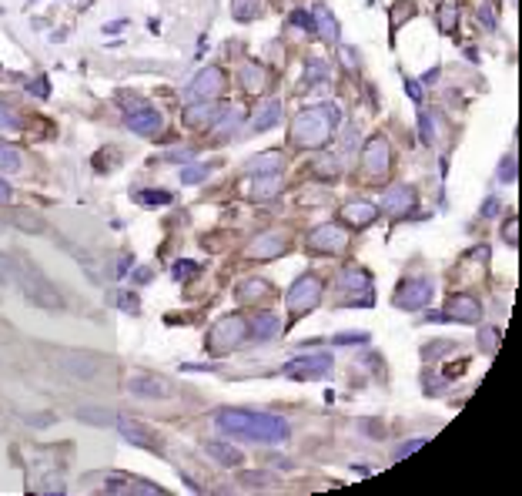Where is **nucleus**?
I'll use <instances>...</instances> for the list:
<instances>
[{"mask_svg":"<svg viewBox=\"0 0 522 496\" xmlns=\"http://www.w3.org/2000/svg\"><path fill=\"white\" fill-rule=\"evenodd\" d=\"M379 218V208L372 205V201H352L342 208V221H348L352 228H362V225H372V221Z\"/></svg>","mask_w":522,"mask_h":496,"instance_id":"nucleus-22","label":"nucleus"},{"mask_svg":"<svg viewBox=\"0 0 522 496\" xmlns=\"http://www.w3.org/2000/svg\"><path fill=\"white\" fill-rule=\"evenodd\" d=\"M128 128L134 134L154 138V134H161V114H158L154 108H148V104H141V108L128 111Z\"/></svg>","mask_w":522,"mask_h":496,"instance_id":"nucleus-14","label":"nucleus"},{"mask_svg":"<svg viewBox=\"0 0 522 496\" xmlns=\"http://www.w3.org/2000/svg\"><path fill=\"white\" fill-rule=\"evenodd\" d=\"M251 339L255 342H268L275 339L278 332H282V315H275V312H261V315H255V322L248 325Z\"/></svg>","mask_w":522,"mask_h":496,"instance_id":"nucleus-21","label":"nucleus"},{"mask_svg":"<svg viewBox=\"0 0 522 496\" xmlns=\"http://www.w3.org/2000/svg\"><path fill=\"white\" fill-rule=\"evenodd\" d=\"M335 345H362V342H369V332H335Z\"/></svg>","mask_w":522,"mask_h":496,"instance_id":"nucleus-38","label":"nucleus"},{"mask_svg":"<svg viewBox=\"0 0 522 496\" xmlns=\"http://www.w3.org/2000/svg\"><path fill=\"white\" fill-rule=\"evenodd\" d=\"M138 198H141L144 205H168V201H171V195H168V191H141Z\"/></svg>","mask_w":522,"mask_h":496,"instance_id":"nucleus-43","label":"nucleus"},{"mask_svg":"<svg viewBox=\"0 0 522 496\" xmlns=\"http://www.w3.org/2000/svg\"><path fill=\"white\" fill-rule=\"evenodd\" d=\"M218 118V108L211 104V101H191L185 108V128H195V131H201V128H211Z\"/></svg>","mask_w":522,"mask_h":496,"instance_id":"nucleus-19","label":"nucleus"},{"mask_svg":"<svg viewBox=\"0 0 522 496\" xmlns=\"http://www.w3.org/2000/svg\"><path fill=\"white\" fill-rule=\"evenodd\" d=\"M285 302H288V309H292L295 315H304V312H312V309L318 305V302H322V282H318L315 275H302L292 288H288Z\"/></svg>","mask_w":522,"mask_h":496,"instance_id":"nucleus-7","label":"nucleus"},{"mask_svg":"<svg viewBox=\"0 0 522 496\" xmlns=\"http://www.w3.org/2000/svg\"><path fill=\"white\" fill-rule=\"evenodd\" d=\"M241 118H245V111H241V108H231L228 114H225V118H221V121L215 124L218 134H231V131H235V128L241 124Z\"/></svg>","mask_w":522,"mask_h":496,"instance_id":"nucleus-34","label":"nucleus"},{"mask_svg":"<svg viewBox=\"0 0 522 496\" xmlns=\"http://www.w3.org/2000/svg\"><path fill=\"white\" fill-rule=\"evenodd\" d=\"M389 168H392V144L382 134H372L365 148H362V171L369 178H382L389 175Z\"/></svg>","mask_w":522,"mask_h":496,"instance_id":"nucleus-6","label":"nucleus"},{"mask_svg":"<svg viewBox=\"0 0 522 496\" xmlns=\"http://www.w3.org/2000/svg\"><path fill=\"white\" fill-rule=\"evenodd\" d=\"M456 17H459L456 4H446V7H439V31H442V34L456 31Z\"/></svg>","mask_w":522,"mask_h":496,"instance_id":"nucleus-35","label":"nucleus"},{"mask_svg":"<svg viewBox=\"0 0 522 496\" xmlns=\"http://www.w3.org/2000/svg\"><path fill=\"white\" fill-rule=\"evenodd\" d=\"M312 21H315V31H322V37H325V41H335V37H338V24L332 21L328 7H315Z\"/></svg>","mask_w":522,"mask_h":496,"instance_id":"nucleus-28","label":"nucleus"},{"mask_svg":"<svg viewBox=\"0 0 522 496\" xmlns=\"http://www.w3.org/2000/svg\"><path fill=\"white\" fill-rule=\"evenodd\" d=\"M51 359L57 363V369L67 375H77V379H94L101 373L104 359L101 355H91V353H77V349H54Z\"/></svg>","mask_w":522,"mask_h":496,"instance_id":"nucleus-5","label":"nucleus"},{"mask_svg":"<svg viewBox=\"0 0 522 496\" xmlns=\"http://www.w3.org/2000/svg\"><path fill=\"white\" fill-rule=\"evenodd\" d=\"M282 191V171H272V175H255L251 181V198L255 201H268Z\"/></svg>","mask_w":522,"mask_h":496,"instance_id":"nucleus-23","label":"nucleus"},{"mask_svg":"<svg viewBox=\"0 0 522 496\" xmlns=\"http://www.w3.org/2000/svg\"><path fill=\"white\" fill-rule=\"evenodd\" d=\"M21 168V155L14 151L11 144L0 141V171H17Z\"/></svg>","mask_w":522,"mask_h":496,"instance_id":"nucleus-33","label":"nucleus"},{"mask_svg":"<svg viewBox=\"0 0 522 496\" xmlns=\"http://www.w3.org/2000/svg\"><path fill=\"white\" fill-rule=\"evenodd\" d=\"M496 211H499V201H486V208H482V215H486V218H492Z\"/></svg>","mask_w":522,"mask_h":496,"instance_id":"nucleus-52","label":"nucleus"},{"mask_svg":"<svg viewBox=\"0 0 522 496\" xmlns=\"http://www.w3.org/2000/svg\"><path fill=\"white\" fill-rule=\"evenodd\" d=\"M241 84L248 94H261V91L268 88V71L261 64H245L241 67Z\"/></svg>","mask_w":522,"mask_h":496,"instance_id":"nucleus-24","label":"nucleus"},{"mask_svg":"<svg viewBox=\"0 0 522 496\" xmlns=\"http://www.w3.org/2000/svg\"><path fill=\"white\" fill-rule=\"evenodd\" d=\"M502 238H506L509 245H516V218L506 221V228H502Z\"/></svg>","mask_w":522,"mask_h":496,"instance_id":"nucleus-46","label":"nucleus"},{"mask_svg":"<svg viewBox=\"0 0 522 496\" xmlns=\"http://www.w3.org/2000/svg\"><path fill=\"white\" fill-rule=\"evenodd\" d=\"M425 436H419V440H409V442H402V446H399V450H395V463H399V460H405V456H412L415 450H422L425 446Z\"/></svg>","mask_w":522,"mask_h":496,"instance_id":"nucleus-41","label":"nucleus"},{"mask_svg":"<svg viewBox=\"0 0 522 496\" xmlns=\"http://www.w3.org/2000/svg\"><path fill=\"white\" fill-rule=\"evenodd\" d=\"M14 128V118H11V111L4 108V104H0V131H11Z\"/></svg>","mask_w":522,"mask_h":496,"instance_id":"nucleus-45","label":"nucleus"},{"mask_svg":"<svg viewBox=\"0 0 522 496\" xmlns=\"http://www.w3.org/2000/svg\"><path fill=\"white\" fill-rule=\"evenodd\" d=\"M118 430H121V436H124L128 442H134V446H144V450L161 452V442H158V436L148 430V422H138V419H130V416H121Z\"/></svg>","mask_w":522,"mask_h":496,"instance_id":"nucleus-13","label":"nucleus"},{"mask_svg":"<svg viewBox=\"0 0 522 496\" xmlns=\"http://www.w3.org/2000/svg\"><path fill=\"white\" fill-rule=\"evenodd\" d=\"M328 369H332V355L318 353L304 355V359H292L285 365V375H292V379H322V375H328Z\"/></svg>","mask_w":522,"mask_h":496,"instance_id":"nucleus-12","label":"nucleus"},{"mask_svg":"<svg viewBox=\"0 0 522 496\" xmlns=\"http://www.w3.org/2000/svg\"><path fill=\"white\" fill-rule=\"evenodd\" d=\"M211 175V165H191V168H185V181L188 185H198V181H205V178Z\"/></svg>","mask_w":522,"mask_h":496,"instance_id":"nucleus-39","label":"nucleus"},{"mask_svg":"<svg viewBox=\"0 0 522 496\" xmlns=\"http://www.w3.org/2000/svg\"><path fill=\"white\" fill-rule=\"evenodd\" d=\"M118 305H124V309H128V312H134V309H138V302H134V298H130V295H118Z\"/></svg>","mask_w":522,"mask_h":496,"instance_id":"nucleus-50","label":"nucleus"},{"mask_svg":"<svg viewBox=\"0 0 522 496\" xmlns=\"http://www.w3.org/2000/svg\"><path fill=\"white\" fill-rule=\"evenodd\" d=\"M215 422L228 436H235V440L268 442V446H278V442H285L292 436V430H288V422L282 416L258 413V409H221L215 416Z\"/></svg>","mask_w":522,"mask_h":496,"instance_id":"nucleus-1","label":"nucleus"},{"mask_svg":"<svg viewBox=\"0 0 522 496\" xmlns=\"http://www.w3.org/2000/svg\"><path fill=\"white\" fill-rule=\"evenodd\" d=\"M205 452L211 460H218L221 466H238L241 463V450L228 446V442H205Z\"/></svg>","mask_w":522,"mask_h":496,"instance_id":"nucleus-25","label":"nucleus"},{"mask_svg":"<svg viewBox=\"0 0 522 496\" xmlns=\"http://www.w3.org/2000/svg\"><path fill=\"white\" fill-rule=\"evenodd\" d=\"M446 319H456V322H478L482 319V309H478V302L472 295H452L446 305Z\"/></svg>","mask_w":522,"mask_h":496,"instance_id":"nucleus-18","label":"nucleus"},{"mask_svg":"<svg viewBox=\"0 0 522 496\" xmlns=\"http://www.w3.org/2000/svg\"><path fill=\"white\" fill-rule=\"evenodd\" d=\"M195 151H168V161H188Z\"/></svg>","mask_w":522,"mask_h":496,"instance_id":"nucleus-49","label":"nucleus"},{"mask_svg":"<svg viewBox=\"0 0 522 496\" xmlns=\"http://www.w3.org/2000/svg\"><path fill=\"white\" fill-rule=\"evenodd\" d=\"M409 208H415V191L409 185H392L385 188V195H382V211H389V215H405Z\"/></svg>","mask_w":522,"mask_h":496,"instance_id":"nucleus-15","label":"nucleus"},{"mask_svg":"<svg viewBox=\"0 0 522 496\" xmlns=\"http://www.w3.org/2000/svg\"><path fill=\"white\" fill-rule=\"evenodd\" d=\"M345 245H348V232L342 225H335V221H325V225H318L315 232L308 235V248L312 252L335 255V252H345Z\"/></svg>","mask_w":522,"mask_h":496,"instance_id":"nucleus-10","label":"nucleus"},{"mask_svg":"<svg viewBox=\"0 0 522 496\" xmlns=\"http://www.w3.org/2000/svg\"><path fill=\"white\" fill-rule=\"evenodd\" d=\"M292 24H295V27H302V31H315V21H312V14H308V11H295Z\"/></svg>","mask_w":522,"mask_h":496,"instance_id":"nucleus-44","label":"nucleus"},{"mask_svg":"<svg viewBox=\"0 0 522 496\" xmlns=\"http://www.w3.org/2000/svg\"><path fill=\"white\" fill-rule=\"evenodd\" d=\"M77 419L87 422V426H108V422H114V416L108 409H77Z\"/></svg>","mask_w":522,"mask_h":496,"instance_id":"nucleus-29","label":"nucleus"},{"mask_svg":"<svg viewBox=\"0 0 522 496\" xmlns=\"http://www.w3.org/2000/svg\"><path fill=\"white\" fill-rule=\"evenodd\" d=\"M14 225H17L21 232H27V235H41L44 232V218L41 215H34V211H27V208L14 211Z\"/></svg>","mask_w":522,"mask_h":496,"instance_id":"nucleus-27","label":"nucleus"},{"mask_svg":"<svg viewBox=\"0 0 522 496\" xmlns=\"http://www.w3.org/2000/svg\"><path fill=\"white\" fill-rule=\"evenodd\" d=\"M285 248H288V242H285L282 235H261V238H255V242L248 245V258H255V262H272V258H278V255H285Z\"/></svg>","mask_w":522,"mask_h":496,"instance_id":"nucleus-17","label":"nucleus"},{"mask_svg":"<svg viewBox=\"0 0 522 496\" xmlns=\"http://www.w3.org/2000/svg\"><path fill=\"white\" fill-rule=\"evenodd\" d=\"M198 268H201V265H198V262H188V258H185V262H178V265H174V268H171V275L178 278V282H185V278H191V275H195Z\"/></svg>","mask_w":522,"mask_h":496,"instance_id":"nucleus-40","label":"nucleus"},{"mask_svg":"<svg viewBox=\"0 0 522 496\" xmlns=\"http://www.w3.org/2000/svg\"><path fill=\"white\" fill-rule=\"evenodd\" d=\"M432 292H435L432 278H425V275L409 278V282H402V288L395 292V305H399V309H409V312L425 309L429 298H432Z\"/></svg>","mask_w":522,"mask_h":496,"instance_id":"nucleus-8","label":"nucleus"},{"mask_svg":"<svg viewBox=\"0 0 522 496\" xmlns=\"http://www.w3.org/2000/svg\"><path fill=\"white\" fill-rule=\"evenodd\" d=\"M245 335H248V322L238 319V315H225L208 332V349H211V355H225L231 349H238Z\"/></svg>","mask_w":522,"mask_h":496,"instance_id":"nucleus-4","label":"nucleus"},{"mask_svg":"<svg viewBox=\"0 0 522 496\" xmlns=\"http://www.w3.org/2000/svg\"><path fill=\"white\" fill-rule=\"evenodd\" d=\"M338 118H342L338 104H318V108H308V111H302V114H295L292 141L298 144V148H308V151L325 148L338 128Z\"/></svg>","mask_w":522,"mask_h":496,"instance_id":"nucleus-2","label":"nucleus"},{"mask_svg":"<svg viewBox=\"0 0 522 496\" xmlns=\"http://www.w3.org/2000/svg\"><path fill=\"white\" fill-rule=\"evenodd\" d=\"M419 134H422V144H432V141H435L432 118H429V114H419Z\"/></svg>","mask_w":522,"mask_h":496,"instance_id":"nucleus-42","label":"nucleus"},{"mask_svg":"<svg viewBox=\"0 0 522 496\" xmlns=\"http://www.w3.org/2000/svg\"><path fill=\"white\" fill-rule=\"evenodd\" d=\"M278 121H282V101H265V104L251 114L248 128L251 131H272Z\"/></svg>","mask_w":522,"mask_h":496,"instance_id":"nucleus-20","label":"nucleus"},{"mask_svg":"<svg viewBox=\"0 0 522 496\" xmlns=\"http://www.w3.org/2000/svg\"><path fill=\"white\" fill-rule=\"evenodd\" d=\"M128 389L134 396H144V399H168L171 396V383L161 379V375H134L128 383Z\"/></svg>","mask_w":522,"mask_h":496,"instance_id":"nucleus-16","label":"nucleus"},{"mask_svg":"<svg viewBox=\"0 0 522 496\" xmlns=\"http://www.w3.org/2000/svg\"><path fill=\"white\" fill-rule=\"evenodd\" d=\"M31 91H34V94H41V98H44V94H47V91H51V88H47V81L41 78V81H31Z\"/></svg>","mask_w":522,"mask_h":496,"instance_id":"nucleus-48","label":"nucleus"},{"mask_svg":"<svg viewBox=\"0 0 522 496\" xmlns=\"http://www.w3.org/2000/svg\"><path fill=\"white\" fill-rule=\"evenodd\" d=\"M482 17H486V27H496V21H492V11H489V7L482 11Z\"/></svg>","mask_w":522,"mask_h":496,"instance_id":"nucleus-53","label":"nucleus"},{"mask_svg":"<svg viewBox=\"0 0 522 496\" xmlns=\"http://www.w3.org/2000/svg\"><path fill=\"white\" fill-rule=\"evenodd\" d=\"M11 282H17V285L24 288V295L31 298L34 305H41V309H64V298L57 295V288L51 285V282H47V278H44L34 265L17 262V258H14Z\"/></svg>","mask_w":522,"mask_h":496,"instance_id":"nucleus-3","label":"nucleus"},{"mask_svg":"<svg viewBox=\"0 0 522 496\" xmlns=\"http://www.w3.org/2000/svg\"><path fill=\"white\" fill-rule=\"evenodd\" d=\"M265 282H261V278H245V282H241L238 285V298L241 302H251V298H261L265 295Z\"/></svg>","mask_w":522,"mask_h":496,"instance_id":"nucleus-30","label":"nucleus"},{"mask_svg":"<svg viewBox=\"0 0 522 496\" xmlns=\"http://www.w3.org/2000/svg\"><path fill=\"white\" fill-rule=\"evenodd\" d=\"M499 339H502V332L492 329V325H486V329L478 332V342H482V349H486V353H496V349H499Z\"/></svg>","mask_w":522,"mask_h":496,"instance_id":"nucleus-37","label":"nucleus"},{"mask_svg":"<svg viewBox=\"0 0 522 496\" xmlns=\"http://www.w3.org/2000/svg\"><path fill=\"white\" fill-rule=\"evenodd\" d=\"M7 201H11V185L0 181V205H7Z\"/></svg>","mask_w":522,"mask_h":496,"instance_id":"nucleus-51","label":"nucleus"},{"mask_svg":"<svg viewBox=\"0 0 522 496\" xmlns=\"http://www.w3.org/2000/svg\"><path fill=\"white\" fill-rule=\"evenodd\" d=\"M338 288H345V302L352 305H372V278L362 268H345L338 275Z\"/></svg>","mask_w":522,"mask_h":496,"instance_id":"nucleus-9","label":"nucleus"},{"mask_svg":"<svg viewBox=\"0 0 522 496\" xmlns=\"http://www.w3.org/2000/svg\"><path fill=\"white\" fill-rule=\"evenodd\" d=\"M248 171L251 175H272V171H282V151H265V155L251 158Z\"/></svg>","mask_w":522,"mask_h":496,"instance_id":"nucleus-26","label":"nucleus"},{"mask_svg":"<svg viewBox=\"0 0 522 496\" xmlns=\"http://www.w3.org/2000/svg\"><path fill=\"white\" fill-rule=\"evenodd\" d=\"M496 178H499L502 185H512V181H516V155L502 158V165L496 168Z\"/></svg>","mask_w":522,"mask_h":496,"instance_id":"nucleus-36","label":"nucleus"},{"mask_svg":"<svg viewBox=\"0 0 522 496\" xmlns=\"http://www.w3.org/2000/svg\"><path fill=\"white\" fill-rule=\"evenodd\" d=\"M225 91V71L221 67H205L201 74H195V81L188 84V98L191 101H211Z\"/></svg>","mask_w":522,"mask_h":496,"instance_id":"nucleus-11","label":"nucleus"},{"mask_svg":"<svg viewBox=\"0 0 522 496\" xmlns=\"http://www.w3.org/2000/svg\"><path fill=\"white\" fill-rule=\"evenodd\" d=\"M405 91H409V98H412V101H422V84H415V81H405Z\"/></svg>","mask_w":522,"mask_h":496,"instance_id":"nucleus-47","label":"nucleus"},{"mask_svg":"<svg viewBox=\"0 0 522 496\" xmlns=\"http://www.w3.org/2000/svg\"><path fill=\"white\" fill-rule=\"evenodd\" d=\"M258 7H261V0H231V11H235L238 21H251L258 14Z\"/></svg>","mask_w":522,"mask_h":496,"instance_id":"nucleus-32","label":"nucleus"},{"mask_svg":"<svg viewBox=\"0 0 522 496\" xmlns=\"http://www.w3.org/2000/svg\"><path fill=\"white\" fill-rule=\"evenodd\" d=\"M304 81H308V84H322V81H328V64L325 61H308V64H304Z\"/></svg>","mask_w":522,"mask_h":496,"instance_id":"nucleus-31","label":"nucleus"}]
</instances>
